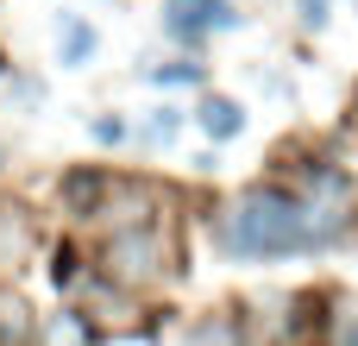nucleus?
<instances>
[{
	"label": "nucleus",
	"instance_id": "obj_4",
	"mask_svg": "<svg viewBox=\"0 0 358 346\" xmlns=\"http://www.w3.org/2000/svg\"><path fill=\"white\" fill-rule=\"evenodd\" d=\"M170 25H176V32H201V25H233V6H220V0H170Z\"/></svg>",
	"mask_w": 358,
	"mask_h": 346
},
{
	"label": "nucleus",
	"instance_id": "obj_7",
	"mask_svg": "<svg viewBox=\"0 0 358 346\" xmlns=\"http://www.w3.org/2000/svg\"><path fill=\"white\" fill-rule=\"evenodd\" d=\"M44 346H94V328L82 321V309H63V315L50 321V334H44Z\"/></svg>",
	"mask_w": 358,
	"mask_h": 346
},
{
	"label": "nucleus",
	"instance_id": "obj_2",
	"mask_svg": "<svg viewBox=\"0 0 358 346\" xmlns=\"http://www.w3.org/2000/svg\"><path fill=\"white\" fill-rule=\"evenodd\" d=\"M107 277H120V284H151V277H164L170 271V240H164V227L157 221H138V227H113V240H107Z\"/></svg>",
	"mask_w": 358,
	"mask_h": 346
},
{
	"label": "nucleus",
	"instance_id": "obj_13",
	"mask_svg": "<svg viewBox=\"0 0 358 346\" xmlns=\"http://www.w3.org/2000/svg\"><path fill=\"white\" fill-rule=\"evenodd\" d=\"M302 19H315V25H321V19H327V0H302Z\"/></svg>",
	"mask_w": 358,
	"mask_h": 346
},
{
	"label": "nucleus",
	"instance_id": "obj_9",
	"mask_svg": "<svg viewBox=\"0 0 358 346\" xmlns=\"http://www.w3.org/2000/svg\"><path fill=\"white\" fill-rule=\"evenodd\" d=\"M334 346H358V303H346L334 315Z\"/></svg>",
	"mask_w": 358,
	"mask_h": 346
},
{
	"label": "nucleus",
	"instance_id": "obj_1",
	"mask_svg": "<svg viewBox=\"0 0 358 346\" xmlns=\"http://www.w3.org/2000/svg\"><path fill=\"white\" fill-rule=\"evenodd\" d=\"M227 240L245 258H283V252H308V214L289 189H252L233 214H227Z\"/></svg>",
	"mask_w": 358,
	"mask_h": 346
},
{
	"label": "nucleus",
	"instance_id": "obj_5",
	"mask_svg": "<svg viewBox=\"0 0 358 346\" xmlns=\"http://www.w3.org/2000/svg\"><path fill=\"white\" fill-rule=\"evenodd\" d=\"M38 340V321H31V309L13 296V290H0V346H31Z\"/></svg>",
	"mask_w": 358,
	"mask_h": 346
},
{
	"label": "nucleus",
	"instance_id": "obj_12",
	"mask_svg": "<svg viewBox=\"0 0 358 346\" xmlns=\"http://www.w3.org/2000/svg\"><path fill=\"white\" fill-rule=\"evenodd\" d=\"M157 82H195V63H170V69H157Z\"/></svg>",
	"mask_w": 358,
	"mask_h": 346
},
{
	"label": "nucleus",
	"instance_id": "obj_8",
	"mask_svg": "<svg viewBox=\"0 0 358 346\" xmlns=\"http://www.w3.org/2000/svg\"><path fill=\"white\" fill-rule=\"evenodd\" d=\"M31 246V227H25V214L19 208H0V258H19Z\"/></svg>",
	"mask_w": 358,
	"mask_h": 346
},
{
	"label": "nucleus",
	"instance_id": "obj_3",
	"mask_svg": "<svg viewBox=\"0 0 358 346\" xmlns=\"http://www.w3.org/2000/svg\"><path fill=\"white\" fill-rule=\"evenodd\" d=\"M101 195H107V177H101V170H69V177H63V208H69V214H88V221H94Z\"/></svg>",
	"mask_w": 358,
	"mask_h": 346
},
{
	"label": "nucleus",
	"instance_id": "obj_10",
	"mask_svg": "<svg viewBox=\"0 0 358 346\" xmlns=\"http://www.w3.org/2000/svg\"><path fill=\"white\" fill-rule=\"evenodd\" d=\"M50 277H57L63 290H76V284H82V265H76V252H69V246L57 252V265H50Z\"/></svg>",
	"mask_w": 358,
	"mask_h": 346
},
{
	"label": "nucleus",
	"instance_id": "obj_11",
	"mask_svg": "<svg viewBox=\"0 0 358 346\" xmlns=\"http://www.w3.org/2000/svg\"><path fill=\"white\" fill-rule=\"evenodd\" d=\"M88 50H94V32H88V25H69V44H63V57H69V63H82Z\"/></svg>",
	"mask_w": 358,
	"mask_h": 346
},
{
	"label": "nucleus",
	"instance_id": "obj_6",
	"mask_svg": "<svg viewBox=\"0 0 358 346\" xmlns=\"http://www.w3.org/2000/svg\"><path fill=\"white\" fill-rule=\"evenodd\" d=\"M239 126H245V113H239L233 101H220V95L201 101V132H208V139H233Z\"/></svg>",
	"mask_w": 358,
	"mask_h": 346
}]
</instances>
